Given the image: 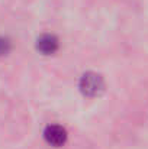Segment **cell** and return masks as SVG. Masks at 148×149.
Segmentation results:
<instances>
[{"label": "cell", "mask_w": 148, "mask_h": 149, "mask_svg": "<svg viewBox=\"0 0 148 149\" xmlns=\"http://www.w3.org/2000/svg\"><path fill=\"white\" fill-rule=\"evenodd\" d=\"M10 48H12L10 41H9L7 38L0 36V56H1V55H7V54L10 52Z\"/></svg>", "instance_id": "obj_4"}, {"label": "cell", "mask_w": 148, "mask_h": 149, "mask_svg": "<svg viewBox=\"0 0 148 149\" xmlns=\"http://www.w3.org/2000/svg\"><path fill=\"white\" fill-rule=\"evenodd\" d=\"M105 88L102 75L96 72H86L80 78V91L87 97H96Z\"/></svg>", "instance_id": "obj_1"}, {"label": "cell", "mask_w": 148, "mask_h": 149, "mask_svg": "<svg viewBox=\"0 0 148 149\" xmlns=\"http://www.w3.org/2000/svg\"><path fill=\"white\" fill-rule=\"evenodd\" d=\"M44 136H45V141L49 145H52L55 148H60L67 142V130L62 126H58V125L48 126L44 132Z\"/></svg>", "instance_id": "obj_2"}, {"label": "cell", "mask_w": 148, "mask_h": 149, "mask_svg": "<svg viewBox=\"0 0 148 149\" xmlns=\"http://www.w3.org/2000/svg\"><path fill=\"white\" fill-rule=\"evenodd\" d=\"M36 48L44 55H52L58 49V39L54 35H42L36 41Z\"/></svg>", "instance_id": "obj_3"}]
</instances>
